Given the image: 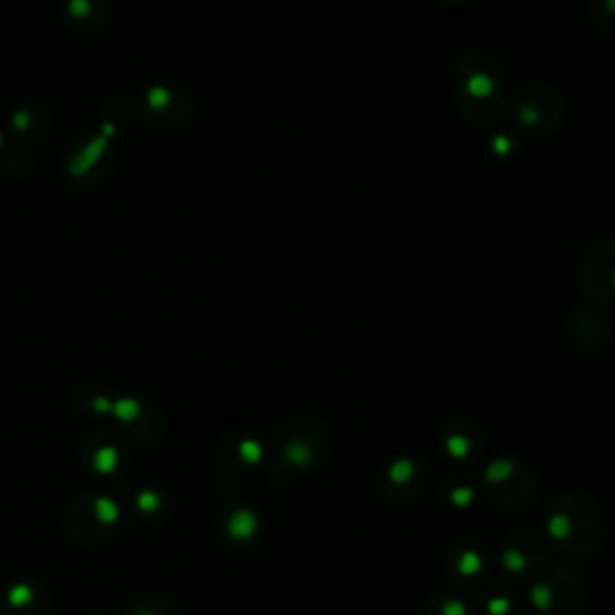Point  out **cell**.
Returning <instances> with one entry per match:
<instances>
[{
    "label": "cell",
    "mask_w": 615,
    "mask_h": 615,
    "mask_svg": "<svg viewBox=\"0 0 615 615\" xmlns=\"http://www.w3.org/2000/svg\"><path fill=\"white\" fill-rule=\"evenodd\" d=\"M428 467L419 457H399L380 474L378 493L387 503H414L428 488Z\"/></svg>",
    "instance_id": "5"
},
{
    "label": "cell",
    "mask_w": 615,
    "mask_h": 615,
    "mask_svg": "<svg viewBox=\"0 0 615 615\" xmlns=\"http://www.w3.org/2000/svg\"><path fill=\"white\" fill-rule=\"evenodd\" d=\"M452 563H455V572L457 575H462V577H476L481 572V555L474 551V548H467V551L464 553H459V555H455V560H452Z\"/></svg>",
    "instance_id": "9"
},
{
    "label": "cell",
    "mask_w": 615,
    "mask_h": 615,
    "mask_svg": "<svg viewBox=\"0 0 615 615\" xmlns=\"http://www.w3.org/2000/svg\"><path fill=\"white\" fill-rule=\"evenodd\" d=\"M419 615H474V613H471L469 603L464 599H459V596L435 594L423 601V606L419 608Z\"/></svg>",
    "instance_id": "8"
},
{
    "label": "cell",
    "mask_w": 615,
    "mask_h": 615,
    "mask_svg": "<svg viewBox=\"0 0 615 615\" xmlns=\"http://www.w3.org/2000/svg\"><path fill=\"white\" fill-rule=\"evenodd\" d=\"M531 601L543 615H577L587 603V584L567 567H551L531 587Z\"/></svg>",
    "instance_id": "3"
},
{
    "label": "cell",
    "mask_w": 615,
    "mask_h": 615,
    "mask_svg": "<svg viewBox=\"0 0 615 615\" xmlns=\"http://www.w3.org/2000/svg\"><path fill=\"white\" fill-rule=\"evenodd\" d=\"M546 558V543L534 531H512L500 543V563L512 575H534Z\"/></svg>",
    "instance_id": "6"
},
{
    "label": "cell",
    "mask_w": 615,
    "mask_h": 615,
    "mask_svg": "<svg viewBox=\"0 0 615 615\" xmlns=\"http://www.w3.org/2000/svg\"><path fill=\"white\" fill-rule=\"evenodd\" d=\"M546 534L555 551L563 555H570V558L591 555L606 536L603 507L587 493L570 491L558 495L548 507Z\"/></svg>",
    "instance_id": "1"
},
{
    "label": "cell",
    "mask_w": 615,
    "mask_h": 615,
    "mask_svg": "<svg viewBox=\"0 0 615 615\" xmlns=\"http://www.w3.org/2000/svg\"><path fill=\"white\" fill-rule=\"evenodd\" d=\"M445 450L447 457L457 459V462H467L474 459L476 450L481 445V435L476 431V426H450V431L445 435Z\"/></svg>",
    "instance_id": "7"
},
{
    "label": "cell",
    "mask_w": 615,
    "mask_h": 615,
    "mask_svg": "<svg viewBox=\"0 0 615 615\" xmlns=\"http://www.w3.org/2000/svg\"><path fill=\"white\" fill-rule=\"evenodd\" d=\"M488 500L505 512H522L534 505L539 495V481L534 471L519 459H495L483 476Z\"/></svg>",
    "instance_id": "2"
},
{
    "label": "cell",
    "mask_w": 615,
    "mask_h": 615,
    "mask_svg": "<svg viewBox=\"0 0 615 615\" xmlns=\"http://www.w3.org/2000/svg\"><path fill=\"white\" fill-rule=\"evenodd\" d=\"M279 455L289 467L294 469H310L320 464L327 455V445H330V435L325 428L315 421H298L289 426L279 438Z\"/></svg>",
    "instance_id": "4"
}]
</instances>
